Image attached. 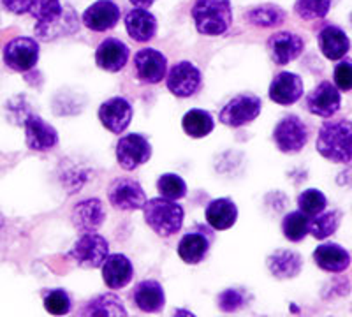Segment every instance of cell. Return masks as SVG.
Returning a JSON list of instances; mask_svg holds the SVG:
<instances>
[{
	"mask_svg": "<svg viewBox=\"0 0 352 317\" xmlns=\"http://www.w3.org/2000/svg\"><path fill=\"white\" fill-rule=\"evenodd\" d=\"M12 14H30L36 18L34 32L41 41L55 39L64 36L62 21L65 20L64 6L60 0H0Z\"/></svg>",
	"mask_w": 352,
	"mask_h": 317,
	"instance_id": "1",
	"label": "cell"
},
{
	"mask_svg": "<svg viewBox=\"0 0 352 317\" xmlns=\"http://www.w3.org/2000/svg\"><path fill=\"white\" fill-rule=\"evenodd\" d=\"M316 149L320 155L331 162H351L352 125L349 118L326 120L317 134Z\"/></svg>",
	"mask_w": 352,
	"mask_h": 317,
	"instance_id": "2",
	"label": "cell"
},
{
	"mask_svg": "<svg viewBox=\"0 0 352 317\" xmlns=\"http://www.w3.org/2000/svg\"><path fill=\"white\" fill-rule=\"evenodd\" d=\"M192 18L199 34L222 36L232 25L231 0H196Z\"/></svg>",
	"mask_w": 352,
	"mask_h": 317,
	"instance_id": "3",
	"label": "cell"
},
{
	"mask_svg": "<svg viewBox=\"0 0 352 317\" xmlns=\"http://www.w3.org/2000/svg\"><path fill=\"white\" fill-rule=\"evenodd\" d=\"M141 210H143L144 222L148 224V228H152L162 238L173 237L184 226V208L168 197L160 196L144 201Z\"/></svg>",
	"mask_w": 352,
	"mask_h": 317,
	"instance_id": "4",
	"label": "cell"
},
{
	"mask_svg": "<svg viewBox=\"0 0 352 317\" xmlns=\"http://www.w3.org/2000/svg\"><path fill=\"white\" fill-rule=\"evenodd\" d=\"M109 254V243L104 237L94 233H83V237L74 243L69 257L81 268H100Z\"/></svg>",
	"mask_w": 352,
	"mask_h": 317,
	"instance_id": "5",
	"label": "cell"
},
{
	"mask_svg": "<svg viewBox=\"0 0 352 317\" xmlns=\"http://www.w3.org/2000/svg\"><path fill=\"white\" fill-rule=\"evenodd\" d=\"M263 109V100L254 94H240L234 96L222 108L219 120L228 127H241L256 120Z\"/></svg>",
	"mask_w": 352,
	"mask_h": 317,
	"instance_id": "6",
	"label": "cell"
},
{
	"mask_svg": "<svg viewBox=\"0 0 352 317\" xmlns=\"http://www.w3.org/2000/svg\"><path fill=\"white\" fill-rule=\"evenodd\" d=\"M39 43L34 37H14L4 48V64L16 73H28L39 62Z\"/></svg>",
	"mask_w": 352,
	"mask_h": 317,
	"instance_id": "7",
	"label": "cell"
},
{
	"mask_svg": "<svg viewBox=\"0 0 352 317\" xmlns=\"http://www.w3.org/2000/svg\"><path fill=\"white\" fill-rule=\"evenodd\" d=\"M273 141L282 153H298L308 143V127L294 115L282 118L273 131Z\"/></svg>",
	"mask_w": 352,
	"mask_h": 317,
	"instance_id": "8",
	"label": "cell"
},
{
	"mask_svg": "<svg viewBox=\"0 0 352 317\" xmlns=\"http://www.w3.org/2000/svg\"><path fill=\"white\" fill-rule=\"evenodd\" d=\"M152 157V145L143 134H125L116 145V161L125 171H134Z\"/></svg>",
	"mask_w": 352,
	"mask_h": 317,
	"instance_id": "9",
	"label": "cell"
},
{
	"mask_svg": "<svg viewBox=\"0 0 352 317\" xmlns=\"http://www.w3.org/2000/svg\"><path fill=\"white\" fill-rule=\"evenodd\" d=\"M166 85L173 96L185 99V97L194 96L201 89L203 74L192 62L182 61L171 67L166 76Z\"/></svg>",
	"mask_w": 352,
	"mask_h": 317,
	"instance_id": "10",
	"label": "cell"
},
{
	"mask_svg": "<svg viewBox=\"0 0 352 317\" xmlns=\"http://www.w3.org/2000/svg\"><path fill=\"white\" fill-rule=\"evenodd\" d=\"M108 199L116 210L134 212L141 210L146 201L143 187L134 178H116L108 189Z\"/></svg>",
	"mask_w": 352,
	"mask_h": 317,
	"instance_id": "11",
	"label": "cell"
},
{
	"mask_svg": "<svg viewBox=\"0 0 352 317\" xmlns=\"http://www.w3.org/2000/svg\"><path fill=\"white\" fill-rule=\"evenodd\" d=\"M134 73L141 83L157 85L168 74V58L153 48H143L134 55Z\"/></svg>",
	"mask_w": 352,
	"mask_h": 317,
	"instance_id": "12",
	"label": "cell"
},
{
	"mask_svg": "<svg viewBox=\"0 0 352 317\" xmlns=\"http://www.w3.org/2000/svg\"><path fill=\"white\" fill-rule=\"evenodd\" d=\"M25 143L36 152H50L58 145V133L53 125L44 122L39 115L28 113L23 120Z\"/></svg>",
	"mask_w": 352,
	"mask_h": 317,
	"instance_id": "13",
	"label": "cell"
},
{
	"mask_svg": "<svg viewBox=\"0 0 352 317\" xmlns=\"http://www.w3.org/2000/svg\"><path fill=\"white\" fill-rule=\"evenodd\" d=\"M342 108V96L340 90L329 81H322L308 94L307 97V109L316 117L331 118L333 115L340 111Z\"/></svg>",
	"mask_w": 352,
	"mask_h": 317,
	"instance_id": "14",
	"label": "cell"
},
{
	"mask_svg": "<svg viewBox=\"0 0 352 317\" xmlns=\"http://www.w3.org/2000/svg\"><path fill=\"white\" fill-rule=\"evenodd\" d=\"M97 115H99L100 124L104 125L109 133L122 134L131 125L134 109L125 97H111L100 105Z\"/></svg>",
	"mask_w": 352,
	"mask_h": 317,
	"instance_id": "15",
	"label": "cell"
},
{
	"mask_svg": "<svg viewBox=\"0 0 352 317\" xmlns=\"http://www.w3.org/2000/svg\"><path fill=\"white\" fill-rule=\"evenodd\" d=\"M266 50L276 65H285L303 53L305 41L294 32H276L266 43Z\"/></svg>",
	"mask_w": 352,
	"mask_h": 317,
	"instance_id": "16",
	"label": "cell"
},
{
	"mask_svg": "<svg viewBox=\"0 0 352 317\" xmlns=\"http://www.w3.org/2000/svg\"><path fill=\"white\" fill-rule=\"evenodd\" d=\"M120 17L122 11L115 2L97 0L96 4H92L83 12L81 21H83L85 27L94 30V32H108L118 25Z\"/></svg>",
	"mask_w": 352,
	"mask_h": 317,
	"instance_id": "17",
	"label": "cell"
},
{
	"mask_svg": "<svg viewBox=\"0 0 352 317\" xmlns=\"http://www.w3.org/2000/svg\"><path fill=\"white\" fill-rule=\"evenodd\" d=\"M129 56H131V50L124 41L108 37L97 46L96 64L106 73H118L127 65Z\"/></svg>",
	"mask_w": 352,
	"mask_h": 317,
	"instance_id": "18",
	"label": "cell"
},
{
	"mask_svg": "<svg viewBox=\"0 0 352 317\" xmlns=\"http://www.w3.org/2000/svg\"><path fill=\"white\" fill-rule=\"evenodd\" d=\"M212 241L213 237L210 229L188 231L178 243V256L187 265H199L201 261H204V257L208 256Z\"/></svg>",
	"mask_w": 352,
	"mask_h": 317,
	"instance_id": "19",
	"label": "cell"
},
{
	"mask_svg": "<svg viewBox=\"0 0 352 317\" xmlns=\"http://www.w3.org/2000/svg\"><path fill=\"white\" fill-rule=\"evenodd\" d=\"M305 85L298 74L278 73L270 85V99L280 106H291L303 97Z\"/></svg>",
	"mask_w": 352,
	"mask_h": 317,
	"instance_id": "20",
	"label": "cell"
},
{
	"mask_svg": "<svg viewBox=\"0 0 352 317\" xmlns=\"http://www.w3.org/2000/svg\"><path fill=\"white\" fill-rule=\"evenodd\" d=\"M106 219L104 206L100 199H85L78 203L71 213L72 226L81 233H94L102 226Z\"/></svg>",
	"mask_w": 352,
	"mask_h": 317,
	"instance_id": "21",
	"label": "cell"
},
{
	"mask_svg": "<svg viewBox=\"0 0 352 317\" xmlns=\"http://www.w3.org/2000/svg\"><path fill=\"white\" fill-rule=\"evenodd\" d=\"M100 268H102L104 284L109 289H122L134 277L131 259L124 254H108Z\"/></svg>",
	"mask_w": 352,
	"mask_h": 317,
	"instance_id": "22",
	"label": "cell"
},
{
	"mask_svg": "<svg viewBox=\"0 0 352 317\" xmlns=\"http://www.w3.org/2000/svg\"><path fill=\"white\" fill-rule=\"evenodd\" d=\"M319 48L328 61H342L351 50V41L345 30L336 25H326L317 36Z\"/></svg>",
	"mask_w": 352,
	"mask_h": 317,
	"instance_id": "23",
	"label": "cell"
},
{
	"mask_svg": "<svg viewBox=\"0 0 352 317\" xmlns=\"http://www.w3.org/2000/svg\"><path fill=\"white\" fill-rule=\"evenodd\" d=\"M132 300L141 312L159 314L166 305V294L162 284L157 281H141L134 287Z\"/></svg>",
	"mask_w": 352,
	"mask_h": 317,
	"instance_id": "24",
	"label": "cell"
},
{
	"mask_svg": "<svg viewBox=\"0 0 352 317\" xmlns=\"http://www.w3.org/2000/svg\"><path fill=\"white\" fill-rule=\"evenodd\" d=\"M125 28H127L131 39H134L136 43H148L157 36V18L148 9L136 8L127 12Z\"/></svg>",
	"mask_w": 352,
	"mask_h": 317,
	"instance_id": "25",
	"label": "cell"
},
{
	"mask_svg": "<svg viewBox=\"0 0 352 317\" xmlns=\"http://www.w3.org/2000/svg\"><path fill=\"white\" fill-rule=\"evenodd\" d=\"M314 261L328 273H342L351 266V254L338 243H322L314 252Z\"/></svg>",
	"mask_w": 352,
	"mask_h": 317,
	"instance_id": "26",
	"label": "cell"
},
{
	"mask_svg": "<svg viewBox=\"0 0 352 317\" xmlns=\"http://www.w3.org/2000/svg\"><path fill=\"white\" fill-rule=\"evenodd\" d=\"M268 270L273 273V277L287 281V278H294L300 275L301 268H303V259L294 250H275L272 256L266 259Z\"/></svg>",
	"mask_w": 352,
	"mask_h": 317,
	"instance_id": "27",
	"label": "cell"
},
{
	"mask_svg": "<svg viewBox=\"0 0 352 317\" xmlns=\"http://www.w3.org/2000/svg\"><path fill=\"white\" fill-rule=\"evenodd\" d=\"M204 215H206V222L215 231H226V229L232 228V226L236 224L238 208L232 199H229V197H220V199L210 201V205L206 206Z\"/></svg>",
	"mask_w": 352,
	"mask_h": 317,
	"instance_id": "28",
	"label": "cell"
},
{
	"mask_svg": "<svg viewBox=\"0 0 352 317\" xmlns=\"http://www.w3.org/2000/svg\"><path fill=\"white\" fill-rule=\"evenodd\" d=\"M182 127L187 136L199 140V138L208 136L215 129V120H213L212 113L204 111V109H190L185 113Z\"/></svg>",
	"mask_w": 352,
	"mask_h": 317,
	"instance_id": "29",
	"label": "cell"
},
{
	"mask_svg": "<svg viewBox=\"0 0 352 317\" xmlns=\"http://www.w3.org/2000/svg\"><path fill=\"white\" fill-rule=\"evenodd\" d=\"M342 212L340 210H329L314 215L312 221H308V233L312 234L316 240H326L331 234L336 233V229L340 228Z\"/></svg>",
	"mask_w": 352,
	"mask_h": 317,
	"instance_id": "30",
	"label": "cell"
},
{
	"mask_svg": "<svg viewBox=\"0 0 352 317\" xmlns=\"http://www.w3.org/2000/svg\"><path fill=\"white\" fill-rule=\"evenodd\" d=\"M83 316H127L124 301L115 294H99L87 303Z\"/></svg>",
	"mask_w": 352,
	"mask_h": 317,
	"instance_id": "31",
	"label": "cell"
},
{
	"mask_svg": "<svg viewBox=\"0 0 352 317\" xmlns=\"http://www.w3.org/2000/svg\"><path fill=\"white\" fill-rule=\"evenodd\" d=\"M245 18L248 20V23L256 25V27L270 28L284 23L285 12L278 6H259V8L248 11Z\"/></svg>",
	"mask_w": 352,
	"mask_h": 317,
	"instance_id": "32",
	"label": "cell"
},
{
	"mask_svg": "<svg viewBox=\"0 0 352 317\" xmlns=\"http://www.w3.org/2000/svg\"><path fill=\"white\" fill-rule=\"evenodd\" d=\"M308 221H310V217H307L300 210L287 213L282 221V233L289 241L298 243L308 234Z\"/></svg>",
	"mask_w": 352,
	"mask_h": 317,
	"instance_id": "33",
	"label": "cell"
},
{
	"mask_svg": "<svg viewBox=\"0 0 352 317\" xmlns=\"http://www.w3.org/2000/svg\"><path fill=\"white\" fill-rule=\"evenodd\" d=\"M157 190H159L162 197L178 201L182 199V197L187 196V184H185V180L180 175L166 173V175H162V177L157 180Z\"/></svg>",
	"mask_w": 352,
	"mask_h": 317,
	"instance_id": "34",
	"label": "cell"
},
{
	"mask_svg": "<svg viewBox=\"0 0 352 317\" xmlns=\"http://www.w3.org/2000/svg\"><path fill=\"white\" fill-rule=\"evenodd\" d=\"M331 9V0H296L294 12L303 20H322Z\"/></svg>",
	"mask_w": 352,
	"mask_h": 317,
	"instance_id": "35",
	"label": "cell"
},
{
	"mask_svg": "<svg viewBox=\"0 0 352 317\" xmlns=\"http://www.w3.org/2000/svg\"><path fill=\"white\" fill-rule=\"evenodd\" d=\"M328 206V199L320 190L317 189H307L298 196V208L303 212L307 217H314Z\"/></svg>",
	"mask_w": 352,
	"mask_h": 317,
	"instance_id": "36",
	"label": "cell"
},
{
	"mask_svg": "<svg viewBox=\"0 0 352 317\" xmlns=\"http://www.w3.org/2000/svg\"><path fill=\"white\" fill-rule=\"evenodd\" d=\"M44 309L53 316H65L71 312L72 301L65 289H50L43 294Z\"/></svg>",
	"mask_w": 352,
	"mask_h": 317,
	"instance_id": "37",
	"label": "cell"
},
{
	"mask_svg": "<svg viewBox=\"0 0 352 317\" xmlns=\"http://www.w3.org/2000/svg\"><path fill=\"white\" fill-rule=\"evenodd\" d=\"M217 301H219V309L222 312H236L247 303V294H245V291L232 289L231 287V289L222 291Z\"/></svg>",
	"mask_w": 352,
	"mask_h": 317,
	"instance_id": "38",
	"label": "cell"
},
{
	"mask_svg": "<svg viewBox=\"0 0 352 317\" xmlns=\"http://www.w3.org/2000/svg\"><path fill=\"white\" fill-rule=\"evenodd\" d=\"M351 78H352V65L351 58H345L340 64L335 67L333 73V80H335V87L340 92H351Z\"/></svg>",
	"mask_w": 352,
	"mask_h": 317,
	"instance_id": "39",
	"label": "cell"
},
{
	"mask_svg": "<svg viewBox=\"0 0 352 317\" xmlns=\"http://www.w3.org/2000/svg\"><path fill=\"white\" fill-rule=\"evenodd\" d=\"M129 2H131V4L134 6V8L146 9V8H152L155 0H129Z\"/></svg>",
	"mask_w": 352,
	"mask_h": 317,
	"instance_id": "40",
	"label": "cell"
},
{
	"mask_svg": "<svg viewBox=\"0 0 352 317\" xmlns=\"http://www.w3.org/2000/svg\"><path fill=\"white\" fill-rule=\"evenodd\" d=\"M4 226V219H2V215H0V228Z\"/></svg>",
	"mask_w": 352,
	"mask_h": 317,
	"instance_id": "41",
	"label": "cell"
}]
</instances>
